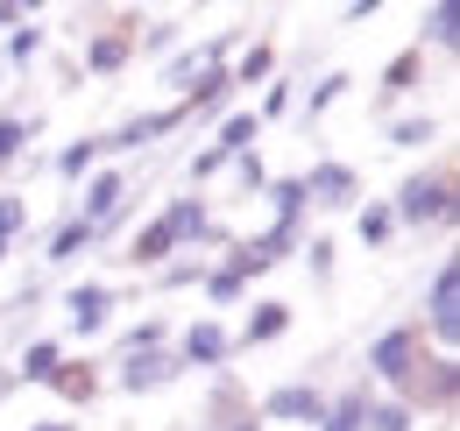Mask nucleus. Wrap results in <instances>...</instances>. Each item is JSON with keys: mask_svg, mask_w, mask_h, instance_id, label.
<instances>
[{"mask_svg": "<svg viewBox=\"0 0 460 431\" xmlns=\"http://www.w3.org/2000/svg\"><path fill=\"white\" fill-rule=\"evenodd\" d=\"M135 22L142 14H120L114 29H78V71L85 78H120L135 64Z\"/></svg>", "mask_w": 460, "mask_h": 431, "instance_id": "11", "label": "nucleus"}, {"mask_svg": "<svg viewBox=\"0 0 460 431\" xmlns=\"http://www.w3.org/2000/svg\"><path fill=\"white\" fill-rule=\"evenodd\" d=\"M177 107H184V120H199V128H213V120H220V113L234 107V78H227V64H206V71L191 78V92H184Z\"/></svg>", "mask_w": 460, "mask_h": 431, "instance_id": "17", "label": "nucleus"}, {"mask_svg": "<svg viewBox=\"0 0 460 431\" xmlns=\"http://www.w3.org/2000/svg\"><path fill=\"white\" fill-rule=\"evenodd\" d=\"M290 319H297V312H290L284 297H255V304H248V319L234 325V354H255V347H277V339L290 332Z\"/></svg>", "mask_w": 460, "mask_h": 431, "instance_id": "15", "label": "nucleus"}, {"mask_svg": "<svg viewBox=\"0 0 460 431\" xmlns=\"http://www.w3.org/2000/svg\"><path fill=\"white\" fill-rule=\"evenodd\" d=\"M0 262H7V248H0Z\"/></svg>", "mask_w": 460, "mask_h": 431, "instance_id": "47", "label": "nucleus"}, {"mask_svg": "<svg viewBox=\"0 0 460 431\" xmlns=\"http://www.w3.org/2000/svg\"><path fill=\"white\" fill-rule=\"evenodd\" d=\"M397 403H411V418L425 425V418H454V403H460V354H418V368L403 375L397 389Z\"/></svg>", "mask_w": 460, "mask_h": 431, "instance_id": "3", "label": "nucleus"}, {"mask_svg": "<svg viewBox=\"0 0 460 431\" xmlns=\"http://www.w3.org/2000/svg\"><path fill=\"white\" fill-rule=\"evenodd\" d=\"M220 170H227V156H220V149H213V142H206V149H191V156H184V184H191V191H199V184H213V177H220Z\"/></svg>", "mask_w": 460, "mask_h": 431, "instance_id": "41", "label": "nucleus"}, {"mask_svg": "<svg viewBox=\"0 0 460 431\" xmlns=\"http://www.w3.org/2000/svg\"><path fill=\"white\" fill-rule=\"evenodd\" d=\"M390 219H397V233L411 226V233H454L460 219V177L454 163H425V170H411L397 191H390Z\"/></svg>", "mask_w": 460, "mask_h": 431, "instance_id": "1", "label": "nucleus"}, {"mask_svg": "<svg viewBox=\"0 0 460 431\" xmlns=\"http://www.w3.org/2000/svg\"><path fill=\"white\" fill-rule=\"evenodd\" d=\"M227 78H234V92H241V85H270V78H277V43H270V36H248L241 57L227 64Z\"/></svg>", "mask_w": 460, "mask_h": 431, "instance_id": "25", "label": "nucleus"}, {"mask_svg": "<svg viewBox=\"0 0 460 431\" xmlns=\"http://www.w3.org/2000/svg\"><path fill=\"white\" fill-rule=\"evenodd\" d=\"M418 354H425V332H418V319L383 325V332L368 339V354H361V382H368L376 396H397L403 375L418 368Z\"/></svg>", "mask_w": 460, "mask_h": 431, "instance_id": "2", "label": "nucleus"}, {"mask_svg": "<svg viewBox=\"0 0 460 431\" xmlns=\"http://www.w3.org/2000/svg\"><path fill=\"white\" fill-rule=\"evenodd\" d=\"M191 431H262V418H255V396H248V382L234 375V368L206 382V403H199Z\"/></svg>", "mask_w": 460, "mask_h": 431, "instance_id": "9", "label": "nucleus"}, {"mask_svg": "<svg viewBox=\"0 0 460 431\" xmlns=\"http://www.w3.org/2000/svg\"><path fill=\"white\" fill-rule=\"evenodd\" d=\"M93 248H100V233H93L78 213H64L58 226H50V241H43V269H71V262L93 255Z\"/></svg>", "mask_w": 460, "mask_h": 431, "instance_id": "20", "label": "nucleus"}, {"mask_svg": "<svg viewBox=\"0 0 460 431\" xmlns=\"http://www.w3.org/2000/svg\"><path fill=\"white\" fill-rule=\"evenodd\" d=\"M418 332H425L432 354H454L460 347V255H439V262H432L425 304H418Z\"/></svg>", "mask_w": 460, "mask_h": 431, "instance_id": "4", "label": "nucleus"}, {"mask_svg": "<svg viewBox=\"0 0 460 431\" xmlns=\"http://www.w3.org/2000/svg\"><path fill=\"white\" fill-rule=\"evenodd\" d=\"M29 233V191H0V248H14Z\"/></svg>", "mask_w": 460, "mask_h": 431, "instance_id": "40", "label": "nucleus"}, {"mask_svg": "<svg viewBox=\"0 0 460 431\" xmlns=\"http://www.w3.org/2000/svg\"><path fill=\"white\" fill-rule=\"evenodd\" d=\"M305 248V226H262V233H234V248L220 255L248 290H255V276H270V269H284L290 255Z\"/></svg>", "mask_w": 460, "mask_h": 431, "instance_id": "5", "label": "nucleus"}, {"mask_svg": "<svg viewBox=\"0 0 460 431\" xmlns=\"http://www.w3.org/2000/svg\"><path fill=\"white\" fill-rule=\"evenodd\" d=\"M368 403H376V389L354 375L347 389H326V418H319V431H361L368 425Z\"/></svg>", "mask_w": 460, "mask_h": 431, "instance_id": "21", "label": "nucleus"}, {"mask_svg": "<svg viewBox=\"0 0 460 431\" xmlns=\"http://www.w3.org/2000/svg\"><path fill=\"white\" fill-rule=\"evenodd\" d=\"M100 163H107V149H100V135H78V142H64L58 156H50V170H58L64 184L78 191V184H85V177H93Z\"/></svg>", "mask_w": 460, "mask_h": 431, "instance_id": "27", "label": "nucleus"}, {"mask_svg": "<svg viewBox=\"0 0 460 431\" xmlns=\"http://www.w3.org/2000/svg\"><path fill=\"white\" fill-rule=\"evenodd\" d=\"M171 347H177V361H184V375H191V368H199V375H227V361H234V325L213 319V312H199L184 332H171Z\"/></svg>", "mask_w": 460, "mask_h": 431, "instance_id": "8", "label": "nucleus"}, {"mask_svg": "<svg viewBox=\"0 0 460 431\" xmlns=\"http://www.w3.org/2000/svg\"><path fill=\"white\" fill-rule=\"evenodd\" d=\"M418 92H425V50L411 43V50H397L383 64V78H376V120H390V113H397L403 100H418Z\"/></svg>", "mask_w": 460, "mask_h": 431, "instance_id": "14", "label": "nucleus"}, {"mask_svg": "<svg viewBox=\"0 0 460 431\" xmlns=\"http://www.w3.org/2000/svg\"><path fill=\"white\" fill-rule=\"evenodd\" d=\"M22 22H36V7H29V0H0V36L22 29Z\"/></svg>", "mask_w": 460, "mask_h": 431, "instance_id": "43", "label": "nucleus"}, {"mask_svg": "<svg viewBox=\"0 0 460 431\" xmlns=\"http://www.w3.org/2000/svg\"><path fill=\"white\" fill-rule=\"evenodd\" d=\"M418 50L432 57H454L460 50V7L454 0H432V7H425V14H418Z\"/></svg>", "mask_w": 460, "mask_h": 431, "instance_id": "23", "label": "nucleus"}, {"mask_svg": "<svg viewBox=\"0 0 460 431\" xmlns=\"http://www.w3.org/2000/svg\"><path fill=\"white\" fill-rule=\"evenodd\" d=\"M262 198H270V226H305V213H312L297 177H270V184H262Z\"/></svg>", "mask_w": 460, "mask_h": 431, "instance_id": "31", "label": "nucleus"}, {"mask_svg": "<svg viewBox=\"0 0 460 431\" xmlns=\"http://www.w3.org/2000/svg\"><path fill=\"white\" fill-rule=\"evenodd\" d=\"M341 14H347V22H376V14H383V0H347Z\"/></svg>", "mask_w": 460, "mask_h": 431, "instance_id": "44", "label": "nucleus"}, {"mask_svg": "<svg viewBox=\"0 0 460 431\" xmlns=\"http://www.w3.org/2000/svg\"><path fill=\"white\" fill-rule=\"evenodd\" d=\"M347 92H354V78H347V71H319L312 85H297V107H290V120H297V128H319V120L341 107Z\"/></svg>", "mask_w": 460, "mask_h": 431, "instance_id": "19", "label": "nucleus"}, {"mask_svg": "<svg viewBox=\"0 0 460 431\" xmlns=\"http://www.w3.org/2000/svg\"><path fill=\"white\" fill-rule=\"evenodd\" d=\"M149 347H171V319H135L114 332V361H128V354H149Z\"/></svg>", "mask_w": 460, "mask_h": 431, "instance_id": "34", "label": "nucleus"}, {"mask_svg": "<svg viewBox=\"0 0 460 431\" xmlns=\"http://www.w3.org/2000/svg\"><path fill=\"white\" fill-rule=\"evenodd\" d=\"M199 71H206V50H199V43H184V50H171V57H164V85H171L177 100L191 92V78H199Z\"/></svg>", "mask_w": 460, "mask_h": 431, "instance_id": "36", "label": "nucleus"}, {"mask_svg": "<svg viewBox=\"0 0 460 431\" xmlns=\"http://www.w3.org/2000/svg\"><path fill=\"white\" fill-rule=\"evenodd\" d=\"M199 276H206V255H177L149 276V290H199Z\"/></svg>", "mask_w": 460, "mask_h": 431, "instance_id": "37", "label": "nucleus"}, {"mask_svg": "<svg viewBox=\"0 0 460 431\" xmlns=\"http://www.w3.org/2000/svg\"><path fill=\"white\" fill-rule=\"evenodd\" d=\"M43 135V113H0V170H14V163H29V142Z\"/></svg>", "mask_w": 460, "mask_h": 431, "instance_id": "28", "label": "nucleus"}, {"mask_svg": "<svg viewBox=\"0 0 460 431\" xmlns=\"http://www.w3.org/2000/svg\"><path fill=\"white\" fill-rule=\"evenodd\" d=\"M290 107H297V78H270V85H262L255 120H262V128H270V120H290Z\"/></svg>", "mask_w": 460, "mask_h": 431, "instance_id": "38", "label": "nucleus"}, {"mask_svg": "<svg viewBox=\"0 0 460 431\" xmlns=\"http://www.w3.org/2000/svg\"><path fill=\"white\" fill-rule=\"evenodd\" d=\"M184 128V107H142V113H120L114 128H100V149H107V163L114 156H142V149H156L164 135H177Z\"/></svg>", "mask_w": 460, "mask_h": 431, "instance_id": "7", "label": "nucleus"}, {"mask_svg": "<svg viewBox=\"0 0 460 431\" xmlns=\"http://www.w3.org/2000/svg\"><path fill=\"white\" fill-rule=\"evenodd\" d=\"M171 382H184L177 347H149V354L114 361V389H120V396H156V389H171Z\"/></svg>", "mask_w": 460, "mask_h": 431, "instance_id": "13", "label": "nucleus"}, {"mask_svg": "<svg viewBox=\"0 0 460 431\" xmlns=\"http://www.w3.org/2000/svg\"><path fill=\"white\" fill-rule=\"evenodd\" d=\"M184 50V22L156 14V22H135V57H171Z\"/></svg>", "mask_w": 460, "mask_h": 431, "instance_id": "33", "label": "nucleus"}, {"mask_svg": "<svg viewBox=\"0 0 460 431\" xmlns=\"http://www.w3.org/2000/svg\"><path fill=\"white\" fill-rule=\"evenodd\" d=\"M297 184H305V206L312 213H354L361 206V170L347 156H319L312 170H297Z\"/></svg>", "mask_w": 460, "mask_h": 431, "instance_id": "10", "label": "nucleus"}, {"mask_svg": "<svg viewBox=\"0 0 460 431\" xmlns=\"http://www.w3.org/2000/svg\"><path fill=\"white\" fill-rule=\"evenodd\" d=\"M177 255H184V248L171 241V226H164L156 213L142 219V226L128 233V248H120V262H128V269H142V276H156L164 262H177Z\"/></svg>", "mask_w": 460, "mask_h": 431, "instance_id": "18", "label": "nucleus"}, {"mask_svg": "<svg viewBox=\"0 0 460 431\" xmlns=\"http://www.w3.org/2000/svg\"><path fill=\"white\" fill-rule=\"evenodd\" d=\"M58 304H64V332H71V339H100V332L114 325V312H120V290L93 276V283H71Z\"/></svg>", "mask_w": 460, "mask_h": 431, "instance_id": "12", "label": "nucleus"}, {"mask_svg": "<svg viewBox=\"0 0 460 431\" xmlns=\"http://www.w3.org/2000/svg\"><path fill=\"white\" fill-rule=\"evenodd\" d=\"M383 142H390V149H403V156H418V149H432V142H439V120H432L425 107L390 113V120H383Z\"/></svg>", "mask_w": 460, "mask_h": 431, "instance_id": "24", "label": "nucleus"}, {"mask_svg": "<svg viewBox=\"0 0 460 431\" xmlns=\"http://www.w3.org/2000/svg\"><path fill=\"white\" fill-rule=\"evenodd\" d=\"M361 431H418V418H411V403H397V396H376Z\"/></svg>", "mask_w": 460, "mask_h": 431, "instance_id": "39", "label": "nucleus"}, {"mask_svg": "<svg viewBox=\"0 0 460 431\" xmlns=\"http://www.w3.org/2000/svg\"><path fill=\"white\" fill-rule=\"evenodd\" d=\"M0 78H7V71H0Z\"/></svg>", "mask_w": 460, "mask_h": 431, "instance_id": "48", "label": "nucleus"}, {"mask_svg": "<svg viewBox=\"0 0 460 431\" xmlns=\"http://www.w3.org/2000/svg\"><path fill=\"white\" fill-rule=\"evenodd\" d=\"M354 241H361V248H390V241H397L390 198H361V206H354Z\"/></svg>", "mask_w": 460, "mask_h": 431, "instance_id": "32", "label": "nucleus"}, {"mask_svg": "<svg viewBox=\"0 0 460 431\" xmlns=\"http://www.w3.org/2000/svg\"><path fill=\"white\" fill-rule=\"evenodd\" d=\"M227 170H234V184H241L248 198H262V184H270V163H262V149H255V156H234Z\"/></svg>", "mask_w": 460, "mask_h": 431, "instance_id": "42", "label": "nucleus"}, {"mask_svg": "<svg viewBox=\"0 0 460 431\" xmlns=\"http://www.w3.org/2000/svg\"><path fill=\"white\" fill-rule=\"evenodd\" d=\"M58 361H64V339H29L7 382H14V389H43V382L58 375Z\"/></svg>", "mask_w": 460, "mask_h": 431, "instance_id": "26", "label": "nucleus"}, {"mask_svg": "<svg viewBox=\"0 0 460 431\" xmlns=\"http://www.w3.org/2000/svg\"><path fill=\"white\" fill-rule=\"evenodd\" d=\"M262 425H297V431H319L326 418V382L319 375H290V382H270L262 403H255Z\"/></svg>", "mask_w": 460, "mask_h": 431, "instance_id": "6", "label": "nucleus"}, {"mask_svg": "<svg viewBox=\"0 0 460 431\" xmlns=\"http://www.w3.org/2000/svg\"><path fill=\"white\" fill-rule=\"evenodd\" d=\"M43 389L58 396L64 410H93V403H100V389H107V375H100V361H78V354H64L58 375L43 382Z\"/></svg>", "mask_w": 460, "mask_h": 431, "instance_id": "16", "label": "nucleus"}, {"mask_svg": "<svg viewBox=\"0 0 460 431\" xmlns=\"http://www.w3.org/2000/svg\"><path fill=\"white\" fill-rule=\"evenodd\" d=\"M29 431H78V425H71V418H36Z\"/></svg>", "mask_w": 460, "mask_h": 431, "instance_id": "46", "label": "nucleus"}, {"mask_svg": "<svg viewBox=\"0 0 460 431\" xmlns=\"http://www.w3.org/2000/svg\"><path fill=\"white\" fill-rule=\"evenodd\" d=\"M305 276H312V290H333V262H341V248H333V233H305Z\"/></svg>", "mask_w": 460, "mask_h": 431, "instance_id": "35", "label": "nucleus"}, {"mask_svg": "<svg viewBox=\"0 0 460 431\" xmlns=\"http://www.w3.org/2000/svg\"><path fill=\"white\" fill-rule=\"evenodd\" d=\"M78 78H85V71H78V57H58V85H64V92H78Z\"/></svg>", "mask_w": 460, "mask_h": 431, "instance_id": "45", "label": "nucleus"}, {"mask_svg": "<svg viewBox=\"0 0 460 431\" xmlns=\"http://www.w3.org/2000/svg\"><path fill=\"white\" fill-rule=\"evenodd\" d=\"M199 297H206V304H213V319H220V312H241V304H248V283H241L227 262H206V276H199Z\"/></svg>", "mask_w": 460, "mask_h": 431, "instance_id": "30", "label": "nucleus"}, {"mask_svg": "<svg viewBox=\"0 0 460 431\" xmlns=\"http://www.w3.org/2000/svg\"><path fill=\"white\" fill-rule=\"evenodd\" d=\"M43 50H50V29H43V22H22V29L0 36V71H29Z\"/></svg>", "mask_w": 460, "mask_h": 431, "instance_id": "29", "label": "nucleus"}, {"mask_svg": "<svg viewBox=\"0 0 460 431\" xmlns=\"http://www.w3.org/2000/svg\"><path fill=\"white\" fill-rule=\"evenodd\" d=\"M255 142H262V120H255V107H227L220 120H213V149L220 156H255Z\"/></svg>", "mask_w": 460, "mask_h": 431, "instance_id": "22", "label": "nucleus"}]
</instances>
